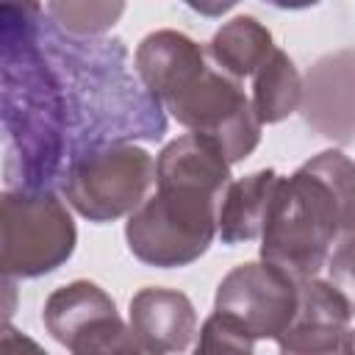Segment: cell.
Listing matches in <instances>:
<instances>
[{"label": "cell", "mask_w": 355, "mask_h": 355, "mask_svg": "<svg viewBox=\"0 0 355 355\" xmlns=\"http://www.w3.org/2000/svg\"><path fill=\"white\" fill-rule=\"evenodd\" d=\"M111 313H116V305L97 283L72 280L47 297L42 319H44L47 333L61 347H69V341L80 330H86L89 324H94L97 319H105Z\"/></svg>", "instance_id": "9a60e30c"}, {"label": "cell", "mask_w": 355, "mask_h": 355, "mask_svg": "<svg viewBox=\"0 0 355 355\" xmlns=\"http://www.w3.org/2000/svg\"><path fill=\"white\" fill-rule=\"evenodd\" d=\"M349 355H355V330H352V347H349Z\"/></svg>", "instance_id": "cb8c5ba5"}, {"label": "cell", "mask_w": 355, "mask_h": 355, "mask_svg": "<svg viewBox=\"0 0 355 355\" xmlns=\"http://www.w3.org/2000/svg\"><path fill=\"white\" fill-rule=\"evenodd\" d=\"M336 239L338 214L327 186L302 166L280 178L261 233V261L305 283L327 266Z\"/></svg>", "instance_id": "3957f363"}, {"label": "cell", "mask_w": 355, "mask_h": 355, "mask_svg": "<svg viewBox=\"0 0 355 355\" xmlns=\"http://www.w3.org/2000/svg\"><path fill=\"white\" fill-rule=\"evenodd\" d=\"M42 6H3V130L8 189H50L69 164L64 86L39 42Z\"/></svg>", "instance_id": "6da1fadb"}, {"label": "cell", "mask_w": 355, "mask_h": 355, "mask_svg": "<svg viewBox=\"0 0 355 355\" xmlns=\"http://www.w3.org/2000/svg\"><path fill=\"white\" fill-rule=\"evenodd\" d=\"M302 169L327 186L338 214V236L355 239V161L338 150H324L302 164Z\"/></svg>", "instance_id": "ac0fdd59"}, {"label": "cell", "mask_w": 355, "mask_h": 355, "mask_svg": "<svg viewBox=\"0 0 355 355\" xmlns=\"http://www.w3.org/2000/svg\"><path fill=\"white\" fill-rule=\"evenodd\" d=\"M205 64H208V50H202L191 36L180 31L147 33L133 55L136 75L161 105Z\"/></svg>", "instance_id": "7c38bea8"}, {"label": "cell", "mask_w": 355, "mask_h": 355, "mask_svg": "<svg viewBox=\"0 0 355 355\" xmlns=\"http://www.w3.org/2000/svg\"><path fill=\"white\" fill-rule=\"evenodd\" d=\"M67 349L72 355H155L133 336L130 324H125L119 313L97 319L86 330H80Z\"/></svg>", "instance_id": "d6986e66"}, {"label": "cell", "mask_w": 355, "mask_h": 355, "mask_svg": "<svg viewBox=\"0 0 355 355\" xmlns=\"http://www.w3.org/2000/svg\"><path fill=\"white\" fill-rule=\"evenodd\" d=\"M280 175L275 169H258L239 180H230L216 208V236L222 244H247L263 233L269 202Z\"/></svg>", "instance_id": "4fadbf2b"}, {"label": "cell", "mask_w": 355, "mask_h": 355, "mask_svg": "<svg viewBox=\"0 0 355 355\" xmlns=\"http://www.w3.org/2000/svg\"><path fill=\"white\" fill-rule=\"evenodd\" d=\"M349 305L327 280L300 283V308L277 338L280 355H349Z\"/></svg>", "instance_id": "30bf717a"}, {"label": "cell", "mask_w": 355, "mask_h": 355, "mask_svg": "<svg viewBox=\"0 0 355 355\" xmlns=\"http://www.w3.org/2000/svg\"><path fill=\"white\" fill-rule=\"evenodd\" d=\"M44 17L64 33L92 39L105 33L125 11L122 3H47Z\"/></svg>", "instance_id": "ffe728a7"}, {"label": "cell", "mask_w": 355, "mask_h": 355, "mask_svg": "<svg viewBox=\"0 0 355 355\" xmlns=\"http://www.w3.org/2000/svg\"><path fill=\"white\" fill-rule=\"evenodd\" d=\"M272 53L275 42L269 28L250 14L227 19L208 42V58L236 80L255 75Z\"/></svg>", "instance_id": "2e32d148"}, {"label": "cell", "mask_w": 355, "mask_h": 355, "mask_svg": "<svg viewBox=\"0 0 355 355\" xmlns=\"http://www.w3.org/2000/svg\"><path fill=\"white\" fill-rule=\"evenodd\" d=\"M155 186V161L136 144L86 150L67 164L61 191L67 205L89 222L130 216Z\"/></svg>", "instance_id": "8992f818"}, {"label": "cell", "mask_w": 355, "mask_h": 355, "mask_svg": "<svg viewBox=\"0 0 355 355\" xmlns=\"http://www.w3.org/2000/svg\"><path fill=\"white\" fill-rule=\"evenodd\" d=\"M164 108L189 128V133L211 139L227 164L244 161L261 141V119L252 100L244 94L241 83L211 58L164 103Z\"/></svg>", "instance_id": "52a82bcc"}, {"label": "cell", "mask_w": 355, "mask_h": 355, "mask_svg": "<svg viewBox=\"0 0 355 355\" xmlns=\"http://www.w3.org/2000/svg\"><path fill=\"white\" fill-rule=\"evenodd\" d=\"M39 42L64 86L69 161L86 150L128 144V139L164 136V105L128 69V50L119 39L69 36L39 17Z\"/></svg>", "instance_id": "7a4b0ae2"}, {"label": "cell", "mask_w": 355, "mask_h": 355, "mask_svg": "<svg viewBox=\"0 0 355 355\" xmlns=\"http://www.w3.org/2000/svg\"><path fill=\"white\" fill-rule=\"evenodd\" d=\"M130 330L155 355H178L197 336V311L183 291L147 286L130 297Z\"/></svg>", "instance_id": "8fae6325"}, {"label": "cell", "mask_w": 355, "mask_h": 355, "mask_svg": "<svg viewBox=\"0 0 355 355\" xmlns=\"http://www.w3.org/2000/svg\"><path fill=\"white\" fill-rule=\"evenodd\" d=\"M252 344L255 341L236 330L230 322L211 313L200 327V338L191 355H255Z\"/></svg>", "instance_id": "44dd1931"}, {"label": "cell", "mask_w": 355, "mask_h": 355, "mask_svg": "<svg viewBox=\"0 0 355 355\" xmlns=\"http://www.w3.org/2000/svg\"><path fill=\"white\" fill-rule=\"evenodd\" d=\"M219 194L186 186L155 183V191L128 216L125 239L130 252L158 269L189 266L216 236Z\"/></svg>", "instance_id": "277c9868"}, {"label": "cell", "mask_w": 355, "mask_h": 355, "mask_svg": "<svg viewBox=\"0 0 355 355\" xmlns=\"http://www.w3.org/2000/svg\"><path fill=\"white\" fill-rule=\"evenodd\" d=\"M300 114L319 136L355 141V47H341L313 61L302 80Z\"/></svg>", "instance_id": "9c48e42d"}, {"label": "cell", "mask_w": 355, "mask_h": 355, "mask_svg": "<svg viewBox=\"0 0 355 355\" xmlns=\"http://www.w3.org/2000/svg\"><path fill=\"white\" fill-rule=\"evenodd\" d=\"M302 103V78L288 58V53L277 50L266 58V64L252 75V108L261 125H275L291 116Z\"/></svg>", "instance_id": "e0dca14e"}, {"label": "cell", "mask_w": 355, "mask_h": 355, "mask_svg": "<svg viewBox=\"0 0 355 355\" xmlns=\"http://www.w3.org/2000/svg\"><path fill=\"white\" fill-rule=\"evenodd\" d=\"M78 230L53 189H6L0 197V269L6 277H39L69 261Z\"/></svg>", "instance_id": "5b68a950"}, {"label": "cell", "mask_w": 355, "mask_h": 355, "mask_svg": "<svg viewBox=\"0 0 355 355\" xmlns=\"http://www.w3.org/2000/svg\"><path fill=\"white\" fill-rule=\"evenodd\" d=\"M0 355H47L31 336L14 330L11 324H6L3 330V341H0Z\"/></svg>", "instance_id": "603a6c76"}, {"label": "cell", "mask_w": 355, "mask_h": 355, "mask_svg": "<svg viewBox=\"0 0 355 355\" xmlns=\"http://www.w3.org/2000/svg\"><path fill=\"white\" fill-rule=\"evenodd\" d=\"M327 283L344 297L355 316V239H341L327 258Z\"/></svg>", "instance_id": "7402d4cb"}, {"label": "cell", "mask_w": 355, "mask_h": 355, "mask_svg": "<svg viewBox=\"0 0 355 355\" xmlns=\"http://www.w3.org/2000/svg\"><path fill=\"white\" fill-rule=\"evenodd\" d=\"M297 308L300 283L263 261L233 266L216 286L214 300V313L252 341H277L294 322Z\"/></svg>", "instance_id": "ba28073f"}, {"label": "cell", "mask_w": 355, "mask_h": 355, "mask_svg": "<svg viewBox=\"0 0 355 355\" xmlns=\"http://www.w3.org/2000/svg\"><path fill=\"white\" fill-rule=\"evenodd\" d=\"M155 183H186L222 197L230 186V164L211 139L186 133L158 153Z\"/></svg>", "instance_id": "5bb4252c"}]
</instances>
